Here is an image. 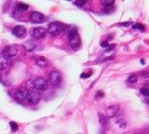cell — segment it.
Segmentation results:
<instances>
[{"mask_svg":"<svg viewBox=\"0 0 149 134\" xmlns=\"http://www.w3.org/2000/svg\"><path fill=\"white\" fill-rule=\"evenodd\" d=\"M68 30V40H69V45L73 50H77L81 46V40L79 37V34L76 31L74 27H66Z\"/></svg>","mask_w":149,"mask_h":134,"instance_id":"6da1fadb","label":"cell"},{"mask_svg":"<svg viewBox=\"0 0 149 134\" xmlns=\"http://www.w3.org/2000/svg\"><path fill=\"white\" fill-rule=\"evenodd\" d=\"M32 35L36 39H42L46 35V29L43 27H37L33 30Z\"/></svg>","mask_w":149,"mask_h":134,"instance_id":"30bf717a","label":"cell"},{"mask_svg":"<svg viewBox=\"0 0 149 134\" xmlns=\"http://www.w3.org/2000/svg\"><path fill=\"white\" fill-rule=\"evenodd\" d=\"M99 121L102 124V126H106L108 123V119L103 113H99Z\"/></svg>","mask_w":149,"mask_h":134,"instance_id":"9a60e30c","label":"cell"},{"mask_svg":"<svg viewBox=\"0 0 149 134\" xmlns=\"http://www.w3.org/2000/svg\"><path fill=\"white\" fill-rule=\"evenodd\" d=\"M130 24H131V22H123L120 25H122V26H129Z\"/></svg>","mask_w":149,"mask_h":134,"instance_id":"4316f807","label":"cell"},{"mask_svg":"<svg viewBox=\"0 0 149 134\" xmlns=\"http://www.w3.org/2000/svg\"><path fill=\"white\" fill-rule=\"evenodd\" d=\"M101 46H102L103 48H107V47H108L109 45H108V43H107V41H105V42H103Z\"/></svg>","mask_w":149,"mask_h":134,"instance_id":"484cf974","label":"cell"},{"mask_svg":"<svg viewBox=\"0 0 149 134\" xmlns=\"http://www.w3.org/2000/svg\"><path fill=\"white\" fill-rule=\"evenodd\" d=\"M90 75H91V72H90V73H83V74H81L80 77H81V78H88Z\"/></svg>","mask_w":149,"mask_h":134,"instance_id":"d4e9b609","label":"cell"},{"mask_svg":"<svg viewBox=\"0 0 149 134\" xmlns=\"http://www.w3.org/2000/svg\"><path fill=\"white\" fill-rule=\"evenodd\" d=\"M66 25L63 24L62 22H51L48 27V32L52 34V35H58L61 33H62L64 30H66Z\"/></svg>","mask_w":149,"mask_h":134,"instance_id":"7a4b0ae2","label":"cell"},{"mask_svg":"<svg viewBox=\"0 0 149 134\" xmlns=\"http://www.w3.org/2000/svg\"><path fill=\"white\" fill-rule=\"evenodd\" d=\"M12 34H13L15 36L19 37V38H22V37H23V36L25 35V34H26V29H25V27L22 26V25H17V26H15V27L12 29Z\"/></svg>","mask_w":149,"mask_h":134,"instance_id":"9c48e42d","label":"cell"},{"mask_svg":"<svg viewBox=\"0 0 149 134\" xmlns=\"http://www.w3.org/2000/svg\"><path fill=\"white\" fill-rule=\"evenodd\" d=\"M17 54H18V49L16 47H13V46L6 47L3 50V57H5L6 59L13 58Z\"/></svg>","mask_w":149,"mask_h":134,"instance_id":"8992f818","label":"cell"},{"mask_svg":"<svg viewBox=\"0 0 149 134\" xmlns=\"http://www.w3.org/2000/svg\"><path fill=\"white\" fill-rule=\"evenodd\" d=\"M132 28L135 29V30H139V31H143V30H144V26L140 24V23H136V24H134L133 26H132Z\"/></svg>","mask_w":149,"mask_h":134,"instance_id":"44dd1931","label":"cell"},{"mask_svg":"<svg viewBox=\"0 0 149 134\" xmlns=\"http://www.w3.org/2000/svg\"><path fill=\"white\" fill-rule=\"evenodd\" d=\"M143 75L144 77H147V73H146V72H143Z\"/></svg>","mask_w":149,"mask_h":134,"instance_id":"83f0119b","label":"cell"},{"mask_svg":"<svg viewBox=\"0 0 149 134\" xmlns=\"http://www.w3.org/2000/svg\"><path fill=\"white\" fill-rule=\"evenodd\" d=\"M140 91H141V93H142L143 95H144L145 97H148L149 91H148V89H147V88H142Z\"/></svg>","mask_w":149,"mask_h":134,"instance_id":"603a6c76","label":"cell"},{"mask_svg":"<svg viewBox=\"0 0 149 134\" xmlns=\"http://www.w3.org/2000/svg\"><path fill=\"white\" fill-rule=\"evenodd\" d=\"M86 3H87L86 1H82V0H80V1H76V2H75V5L77 6L78 8H82Z\"/></svg>","mask_w":149,"mask_h":134,"instance_id":"cb8c5ba5","label":"cell"},{"mask_svg":"<svg viewBox=\"0 0 149 134\" xmlns=\"http://www.w3.org/2000/svg\"><path fill=\"white\" fill-rule=\"evenodd\" d=\"M101 3L104 7H112L114 5L115 1L114 0H102Z\"/></svg>","mask_w":149,"mask_h":134,"instance_id":"2e32d148","label":"cell"},{"mask_svg":"<svg viewBox=\"0 0 149 134\" xmlns=\"http://www.w3.org/2000/svg\"><path fill=\"white\" fill-rule=\"evenodd\" d=\"M137 80H138V76L136 75H131L129 76V78H128V82L131 84H134L137 82Z\"/></svg>","mask_w":149,"mask_h":134,"instance_id":"ac0fdd59","label":"cell"},{"mask_svg":"<svg viewBox=\"0 0 149 134\" xmlns=\"http://www.w3.org/2000/svg\"><path fill=\"white\" fill-rule=\"evenodd\" d=\"M113 10H114L113 7H104L103 9H102V11L105 12V13H110V12H112Z\"/></svg>","mask_w":149,"mask_h":134,"instance_id":"7402d4cb","label":"cell"},{"mask_svg":"<svg viewBox=\"0 0 149 134\" xmlns=\"http://www.w3.org/2000/svg\"><path fill=\"white\" fill-rule=\"evenodd\" d=\"M33 86H34V89H36V91L37 90L44 91L45 89H47V87H48V82L43 77H37V78L35 79Z\"/></svg>","mask_w":149,"mask_h":134,"instance_id":"277c9868","label":"cell"},{"mask_svg":"<svg viewBox=\"0 0 149 134\" xmlns=\"http://www.w3.org/2000/svg\"><path fill=\"white\" fill-rule=\"evenodd\" d=\"M27 94H28V90L25 88H20V89H18L16 93H15V97L18 100H26Z\"/></svg>","mask_w":149,"mask_h":134,"instance_id":"8fae6325","label":"cell"},{"mask_svg":"<svg viewBox=\"0 0 149 134\" xmlns=\"http://www.w3.org/2000/svg\"><path fill=\"white\" fill-rule=\"evenodd\" d=\"M36 64L39 67H41V68H46V67H48V65H49V61L45 58V57L40 56V57H37L36 58Z\"/></svg>","mask_w":149,"mask_h":134,"instance_id":"4fadbf2b","label":"cell"},{"mask_svg":"<svg viewBox=\"0 0 149 134\" xmlns=\"http://www.w3.org/2000/svg\"><path fill=\"white\" fill-rule=\"evenodd\" d=\"M116 125H118L121 128H126V126H127V122H126V120L125 119H118L117 121H116Z\"/></svg>","mask_w":149,"mask_h":134,"instance_id":"d6986e66","label":"cell"},{"mask_svg":"<svg viewBox=\"0 0 149 134\" xmlns=\"http://www.w3.org/2000/svg\"><path fill=\"white\" fill-rule=\"evenodd\" d=\"M49 82L54 87L59 86L61 82V74L59 71H52L49 76Z\"/></svg>","mask_w":149,"mask_h":134,"instance_id":"3957f363","label":"cell"},{"mask_svg":"<svg viewBox=\"0 0 149 134\" xmlns=\"http://www.w3.org/2000/svg\"><path fill=\"white\" fill-rule=\"evenodd\" d=\"M119 110H120L119 105H111V106L107 107L105 110V117L107 118L116 117L119 113Z\"/></svg>","mask_w":149,"mask_h":134,"instance_id":"52a82bcc","label":"cell"},{"mask_svg":"<svg viewBox=\"0 0 149 134\" xmlns=\"http://www.w3.org/2000/svg\"><path fill=\"white\" fill-rule=\"evenodd\" d=\"M8 60L3 57V56H0V71H3V70H6L7 67H8Z\"/></svg>","mask_w":149,"mask_h":134,"instance_id":"5bb4252c","label":"cell"},{"mask_svg":"<svg viewBox=\"0 0 149 134\" xmlns=\"http://www.w3.org/2000/svg\"><path fill=\"white\" fill-rule=\"evenodd\" d=\"M9 126H10V128H11V131H12V132H15V131H17L18 129H19L18 124L15 123V122H13V121H11V122L9 123Z\"/></svg>","mask_w":149,"mask_h":134,"instance_id":"ffe728a7","label":"cell"},{"mask_svg":"<svg viewBox=\"0 0 149 134\" xmlns=\"http://www.w3.org/2000/svg\"><path fill=\"white\" fill-rule=\"evenodd\" d=\"M24 48H25V50H28V51H30V52L38 51V50H43L42 47H39L38 45H36V44L33 43V42H26V43L24 44Z\"/></svg>","mask_w":149,"mask_h":134,"instance_id":"7c38bea8","label":"cell"},{"mask_svg":"<svg viewBox=\"0 0 149 134\" xmlns=\"http://www.w3.org/2000/svg\"><path fill=\"white\" fill-rule=\"evenodd\" d=\"M30 21L33 23H41L44 21V15L42 13H40V12L34 11L30 15Z\"/></svg>","mask_w":149,"mask_h":134,"instance_id":"ba28073f","label":"cell"},{"mask_svg":"<svg viewBox=\"0 0 149 134\" xmlns=\"http://www.w3.org/2000/svg\"><path fill=\"white\" fill-rule=\"evenodd\" d=\"M29 8V6L27 5V4H24V3H22V2H20V3H18L17 5V8L19 10H27Z\"/></svg>","mask_w":149,"mask_h":134,"instance_id":"e0dca14e","label":"cell"},{"mask_svg":"<svg viewBox=\"0 0 149 134\" xmlns=\"http://www.w3.org/2000/svg\"><path fill=\"white\" fill-rule=\"evenodd\" d=\"M40 98H41L40 94L36 90H30L28 91V94H27L26 100L30 104H36L40 100Z\"/></svg>","mask_w":149,"mask_h":134,"instance_id":"5b68a950","label":"cell"}]
</instances>
